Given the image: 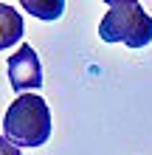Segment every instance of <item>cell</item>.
Listing matches in <instances>:
<instances>
[{"label":"cell","mask_w":152,"mask_h":155,"mask_svg":"<svg viewBox=\"0 0 152 155\" xmlns=\"http://www.w3.org/2000/svg\"><path fill=\"white\" fill-rule=\"evenodd\" d=\"M3 138L17 144L20 150L42 147L51 138V110L45 99L37 93L17 96L3 116Z\"/></svg>","instance_id":"cell-1"},{"label":"cell","mask_w":152,"mask_h":155,"mask_svg":"<svg viewBox=\"0 0 152 155\" xmlns=\"http://www.w3.org/2000/svg\"><path fill=\"white\" fill-rule=\"evenodd\" d=\"M23 8L40 20H59L65 12V0H23Z\"/></svg>","instance_id":"cell-5"},{"label":"cell","mask_w":152,"mask_h":155,"mask_svg":"<svg viewBox=\"0 0 152 155\" xmlns=\"http://www.w3.org/2000/svg\"><path fill=\"white\" fill-rule=\"evenodd\" d=\"M0 155H23V152H20V147H17V144H11L8 138H3V135H0Z\"/></svg>","instance_id":"cell-6"},{"label":"cell","mask_w":152,"mask_h":155,"mask_svg":"<svg viewBox=\"0 0 152 155\" xmlns=\"http://www.w3.org/2000/svg\"><path fill=\"white\" fill-rule=\"evenodd\" d=\"M25 34V23H23V14H17L14 6L8 3H0V51L3 48H11L23 40Z\"/></svg>","instance_id":"cell-4"},{"label":"cell","mask_w":152,"mask_h":155,"mask_svg":"<svg viewBox=\"0 0 152 155\" xmlns=\"http://www.w3.org/2000/svg\"><path fill=\"white\" fill-rule=\"evenodd\" d=\"M99 37L104 42H124L127 48H147L152 42V17L135 0H107Z\"/></svg>","instance_id":"cell-2"},{"label":"cell","mask_w":152,"mask_h":155,"mask_svg":"<svg viewBox=\"0 0 152 155\" xmlns=\"http://www.w3.org/2000/svg\"><path fill=\"white\" fill-rule=\"evenodd\" d=\"M8 85H11L17 93H25V90H37L42 87V65L40 57L31 45H20L11 57H8Z\"/></svg>","instance_id":"cell-3"}]
</instances>
